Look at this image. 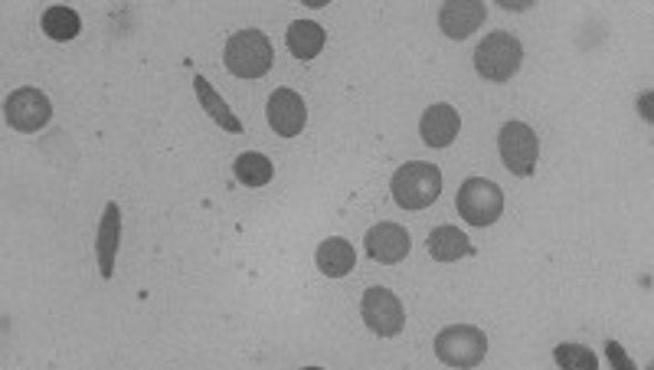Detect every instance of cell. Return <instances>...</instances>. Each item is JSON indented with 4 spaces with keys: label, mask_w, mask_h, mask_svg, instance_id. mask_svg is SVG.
Masks as SVG:
<instances>
[{
    "label": "cell",
    "mask_w": 654,
    "mask_h": 370,
    "mask_svg": "<svg viewBox=\"0 0 654 370\" xmlns=\"http://www.w3.org/2000/svg\"><path fill=\"white\" fill-rule=\"evenodd\" d=\"M232 174H236V181H239L242 187H266V184L272 181L276 167H272V161H269L266 154L246 151V154H239V157L232 161Z\"/></svg>",
    "instance_id": "18"
},
{
    "label": "cell",
    "mask_w": 654,
    "mask_h": 370,
    "mask_svg": "<svg viewBox=\"0 0 654 370\" xmlns=\"http://www.w3.org/2000/svg\"><path fill=\"white\" fill-rule=\"evenodd\" d=\"M366 256L380 266H396L409 256L413 249V239L406 233V226L399 223H376L370 233H366Z\"/></svg>",
    "instance_id": "9"
},
{
    "label": "cell",
    "mask_w": 654,
    "mask_h": 370,
    "mask_svg": "<svg viewBox=\"0 0 654 370\" xmlns=\"http://www.w3.org/2000/svg\"><path fill=\"white\" fill-rule=\"evenodd\" d=\"M488 354V335L475 325H451L438 331L436 358L448 368H478Z\"/></svg>",
    "instance_id": "4"
},
{
    "label": "cell",
    "mask_w": 654,
    "mask_h": 370,
    "mask_svg": "<svg viewBox=\"0 0 654 370\" xmlns=\"http://www.w3.org/2000/svg\"><path fill=\"white\" fill-rule=\"evenodd\" d=\"M498 151L501 161L513 177H530L540 161V138L530 125L523 122H508L498 135Z\"/></svg>",
    "instance_id": "6"
},
{
    "label": "cell",
    "mask_w": 654,
    "mask_h": 370,
    "mask_svg": "<svg viewBox=\"0 0 654 370\" xmlns=\"http://www.w3.org/2000/svg\"><path fill=\"white\" fill-rule=\"evenodd\" d=\"M485 17H488V10L478 0H448L438 10V27H442L445 37L465 40V37H471L485 23Z\"/></svg>",
    "instance_id": "11"
},
{
    "label": "cell",
    "mask_w": 654,
    "mask_h": 370,
    "mask_svg": "<svg viewBox=\"0 0 654 370\" xmlns=\"http://www.w3.org/2000/svg\"><path fill=\"white\" fill-rule=\"evenodd\" d=\"M118 243H122V210H118V204H105V214H102V223H98V239H95L102 279L115 276Z\"/></svg>",
    "instance_id": "13"
},
{
    "label": "cell",
    "mask_w": 654,
    "mask_h": 370,
    "mask_svg": "<svg viewBox=\"0 0 654 370\" xmlns=\"http://www.w3.org/2000/svg\"><path fill=\"white\" fill-rule=\"evenodd\" d=\"M266 115H269L272 132H276V135H282V138H294V135H301V129H304V122H308L304 99H301L298 92H291V89H276V92L269 95V109H266Z\"/></svg>",
    "instance_id": "10"
},
{
    "label": "cell",
    "mask_w": 654,
    "mask_h": 370,
    "mask_svg": "<svg viewBox=\"0 0 654 370\" xmlns=\"http://www.w3.org/2000/svg\"><path fill=\"white\" fill-rule=\"evenodd\" d=\"M194 89H197V99H200V105L207 109V115L217 122L219 129H226L229 135H242V122L232 115V109L219 99V92L210 85V79L207 75H197L194 79Z\"/></svg>",
    "instance_id": "17"
},
{
    "label": "cell",
    "mask_w": 654,
    "mask_h": 370,
    "mask_svg": "<svg viewBox=\"0 0 654 370\" xmlns=\"http://www.w3.org/2000/svg\"><path fill=\"white\" fill-rule=\"evenodd\" d=\"M82 30V20L75 13L73 7H50L43 13V33L56 43H66V40H75Z\"/></svg>",
    "instance_id": "19"
},
{
    "label": "cell",
    "mask_w": 654,
    "mask_h": 370,
    "mask_svg": "<svg viewBox=\"0 0 654 370\" xmlns=\"http://www.w3.org/2000/svg\"><path fill=\"white\" fill-rule=\"evenodd\" d=\"M458 129H461L458 109H451L448 102L429 105L423 112V122H419V135L429 148H448L458 138Z\"/></svg>",
    "instance_id": "12"
},
{
    "label": "cell",
    "mask_w": 654,
    "mask_h": 370,
    "mask_svg": "<svg viewBox=\"0 0 654 370\" xmlns=\"http://www.w3.org/2000/svg\"><path fill=\"white\" fill-rule=\"evenodd\" d=\"M318 269L328 276V279H344L354 266H357V253L347 239L341 236H331L318 246Z\"/></svg>",
    "instance_id": "14"
},
{
    "label": "cell",
    "mask_w": 654,
    "mask_h": 370,
    "mask_svg": "<svg viewBox=\"0 0 654 370\" xmlns=\"http://www.w3.org/2000/svg\"><path fill=\"white\" fill-rule=\"evenodd\" d=\"M461 220L468 226H491V223L501 220L505 214V194L495 181H485V177H468L461 187H458V201H455Z\"/></svg>",
    "instance_id": "5"
},
{
    "label": "cell",
    "mask_w": 654,
    "mask_h": 370,
    "mask_svg": "<svg viewBox=\"0 0 654 370\" xmlns=\"http://www.w3.org/2000/svg\"><path fill=\"white\" fill-rule=\"evenodd\" d=\"M272 43L262 30H239L226 40V70L239 79H259L272 70Z\"/></svg>",
    "instance_id": "2"
},
{
    "label": "cell",
    "mask_w": 654,
    "mask_h": 370,
    "mask_svg": "<svg viewBox=\"0 0 654 370\" xmlns=\"http://www.w3.org/2000/svg\"><path fill=\"white\" fill-rule=\"evenodd\" d=\"M393 201L403 207V210H423V207H433L442 194V171L436 164H426V161H409L403 164L396 174H393Z\"/></svg>",
    "instance_id": "1"
},
{
    "label": "cell",
    "mask_w": 654,
    "mask_h": 370,
    "mask_svg": "<svg viewBox=\"0 0 654 370\" xmlns=\"http://www.w3.org/2000/svg\"><path fill=\"white\" fill-rule=\"evenodd\" d=\"M7 122H10V129L13 132H20V135H33V132H40L50 119H53V105H50V99L40 92V89H17V92H10V99H7Z\"/></svg>",
    "instance_id": "7"
},
{
    "label": "cell",
    "mask_w": 654,
    "mask_h": 370,
    "mask_svg": "<svg viewBox=\"0 0 654 370\" xmlns=\"http://www.w3.org/2000/svg\"><path fill=\"white\" fill-rule=\"evenodd\" d=\"M429 253L436 263H458L465 256H475V246L458 226H436L429 233Z\"/></svg>",
    "instance_id": "16"
},
{
    "label": "cell",
    "mask_w": 654,
    "mask_h": 370,
    "mask_svg": "<svg viewBox=\"0 0 654 370\" xmlns=\"http://www.w3.org/2000/svg\"><path fill=\"white\" fill-rule=\"evenodd\" d=\"M523 63V47L513 33H488L475 50V70L485 82H510Z\"/></svg>",
    "instance_id": "3"
},
{
    "label": "cell",
    "mask_w": 654,
    "mask_h": 370,
    "mask_svg": "<svg viewBox=\"0 0 654 370\" xmlns=\"http://www.w3.org/2000/svg\"><path fill=\"white\" fill-rule=\"evenodd\" d=\"M324 40H328V33H324V27L314 23V20H294L289 27V33H286V43H289L291 56H298L301 63H311V60L324 50Z\"/></svg>",
    "instance_id": "15"
},
{
    "label": "cell",
    "mask_w": 654,
    "mask_h": 370,
    "mask_svg": "<svg viewBox=\"0 0 654 370\" xmlns=\"http://www.w3.org/2000/svg\"><path fill=\"white\" fill-rule=\"evenodd\" d=\"M553 361L560 364V368H570V370H592L599 361H595V354L592 351H585L580 345H560L557 351H553Z\"/></svg>",
    "instance_id": "20"
},
{
    "label": "cell",
    "mask_w": 654,
    "mask_h": 370,
    "mask_svg": "<svg viewBox=\"0 0 654 370\" xmlns=\"http://www.w3.org/2000/svg\"><path fill=\"white\" fill-rule=\"evenodd\" d=\"M361 315H364L366 328L380 338H393L403 331L406 325V311H403V301L393 296L390 289H366L364 301H361Z\"/></svg>",
    "instance_id": "8"
}]
</instances>
